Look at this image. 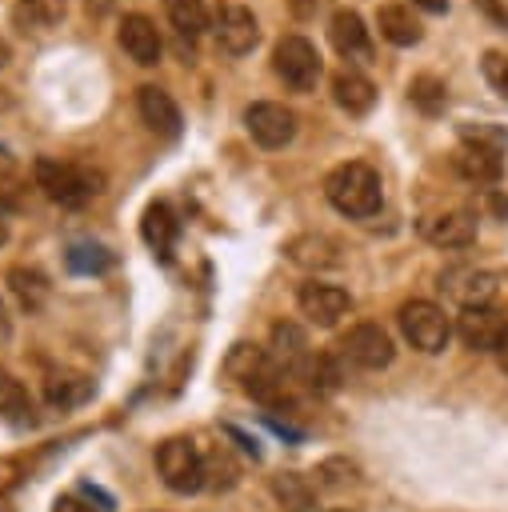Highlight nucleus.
<instances>
[{"mask_svg": "<svg viewBox=\"0 0 508 512\" xmlns=\"http://www.w3.org/2000/svg\"><path fill=\"white\" fill-rule=\"evenodd\" d=\"M8 60H12V48H8V44H4V40H0V68H4V64H8Z\"/></svg>", "mask_w": 508, "mask_h": 512, "instance_id": "38", "label": "nucleus"}, {"mask_svg": "<svg viewBox=\"0 0 508 512\" xmlns=\"http://www.w3.org/2000/svg\"><path fill=\"white\" fill-rule=\"evenodd\" d=\"M452 164L468 184H500V176H504V152L480 148V144H460Z\"/></svg>", "mask_w": 508, "mask_h": 512, "instance_id": "13", "label": "nucleus"}, {"mask_svg": "<svg viewBox=\"0 0 508 512\" xmlns=\"http://www.w3.org/2000/svg\"><path fill=\"white\" fill-rule=\"evenodd\" d=\"M480 68H484V80L508 100V52H484Z\"/></svg>", "mask_w": 508, "mask_h": 512, "instance_id": "30", "label": "nucleus"}, {"mask_svg": "<svg viewBox=\"0 0 508 512\" xmlns=\"http://www.w3.org/2000/svg\"><path fill=\"white\" fill-rule=\"evenodd\" d=\"M112 264V252L100 244H72L68 248V268L72 272H104Z\"/></svg>", "mask_w": 508, "mask_h": 512, "instance_id": "27", "label": "nucleus"}, {"mask_svg": "<svg viewBox=\"0 0 508 512\" xmlns=\"http://www.w3.org/2000/svg\"><path fill=\"white\" fill-rule=\"evenodd\" d=\"M332 512H348V508H332Z\"/></svg>", "mask_w": 508, "mask_h": 512, "instance_id": "40", "label": "nucleus"}, {"mask_svg": "<svg viewBox=\"0 0 508 512\" xmlns=\"http://www.w3.org/2000/svg\"><path fill=\"white\" fill-rule=\"evenodd\" d=\"M216 40H220V48L232 52V56L252 52L256 40H260V24H256L252 8H244V4H224V8L216 12Z\"/></svg>", "mask_w": 508, "mask_h": 512, "instance_id": "10", "label": "nucleus"}, {"mask_svg": "<svg viewBox=\"0 0 508 512\" xmlns=\"http://www.w3.org/2000/svg\"><path fill=\"white\" fill-rule=\"evenodd\" d=\"M304 348H308V340H304V332H300L296 324L280 320V324L272 328V352H268V356H272L284 372H288L292 364H304V356H308Z\"/></svg>", "mask_w": 508, "mask_h": 512, "instance_id": "22", "label": "nucleus"}, {"mask_svg": "<svg viewBox=\"0 0 508 512\" xmlns=\"http://www.w3.org/2000/svg\"><path fill=\"white\" fill-rule=\"evenodd\" d=\"M412 8H420V12H448V0H412Z\"/></svg>", "mask_w": 508, "mask_h": 512, "instance_id": "34", "label": "nucleus"}, {"mask_svg": "<svg viewBox=\"0 0 508 512\" xmlns=\"http://www.w3.org/2000/svg\"><path fill=\"white\" fill-rule=\"evenodd\" d=\"M88 396H92V380L80 376V372H56V376H48V384H44V400H48L52 408H76V404H84Z\"/></svg>", "mask_w": 508, "mask_h": 512, "instance_id": "21", "label": "nucleus"}, {"mask_svg": "<svg viewBox=\"0 0 508 512\" xmlns=\"http://www.w3.org/2000/svg\"><path fill=\"white\" fill-rule=\"evenodd\" d=\"M408 92H412V104H416L424 116H436V112H444V104H448V84H444L440 76H416Z\"/></svg>", "mask_w": 508, "mask_h": 512, "instance_id": "25", "label": "nucleus"}, {"mask_svg": "<svg viewBox=\"0 0 508 512\" xmlns=\"http://www.w3.org/2000/svg\"><path fill=\"white\" fill-rule=\"evenodd\" d=\"M0 412L12 424H32V400H28V392L12 376H0Z\"/></svg>", "mask_w": 508, "mask_h": 512, "instance_id": "26", "label": "nucleus"}, {"mask_svg": "<svg viewBox=\"0 0 508 512\" xmlns=\"http://www.w3.org/2000/svg\"><path fill=\"white\" fill-rule=\"evenodd\" d=\"M36 184L44 188L48 200H56V204H64V208H80L88 196L100 192L104 180H100V172H92V168L40 156V160H36Z\"/></svg>", "mask_w": 508, "mask_h": 512, "instance_id": "2", "label": "nucleus"}, {"mask_svg": "<svg viewBox=\"0 0 508 512\" xmlns=\"http://www.w3.org/2000/svg\"><path fill=\"white\" fill-rule=\"evenodd\" d=\"M328 40H332V48H336L340 56H348V60L372 52V44H368V28H364L360 12H352V8H340V12L332 16V24H328Z\"/></svg>", "mask_w": 508, "mask_h": 512, "instance_id": "17", "label": "nucleus"}, {"mask_svg": "<svg viewBox=\"0 0 508 512\" xmlns=\"http://www.w3.org/2000/svg\"><path fill=\"white\" fill-rule=\"evenodd\" d=\"M164 12H168L172 28H176L184 40H196V36L208 28V8H204V0H164Z\"/></svg>", "mask_w": 508, "mask_h": 512, "instance_id": "23", "label": "nucleus"}, {"mask_svg": "<svg viewBox=\"0 0 508 512\" xmlns=\"http://www.w3.org/2000/svg\"><path fill=\"white\" fill-rule=\"evenodd\" d=\"M156 472L164 480V488L188 496V492H200L208 484V472H204V456L192 440L184 436H172L156 448Z\"/></svg>", "mask_w": 508, "mask_h": 512, "instance_id": "4", "label": "nucleus"}, {"mask_svg": "<svg viewBox=\"0 0 508 512\" xmlns=\"http://www.w3.org/2000/svg\"><path fill=\"white\" fill-rule=\"evenodd\" d=\"M476 4H480V8H484V12H488L496 24H500V28H508V12L500 8V0H476Z\"/></svg>", "mask_w": 508, "mask_h": 512, "instance_id": "33", "label": "nucleus"}, {"mask_svg": "<svg viewBox=\"0 0 508 512\" xmlns=\"http://www.w3.org/2000/svg\"><path fill=\"white\" fill-rule=\"evenodd\" d=\"M52 512H96L92 504H84L80 496H60L56 504H52Z\"/></svg>", "mask_w": 508, "mask_h": 512, "instance_id": "32", "label": "nucleus"}, {"mask_svg": "<svg viewBox=\"0 0 508 512\" xmlns=\"http://www.w3.org/2000/svg\"><path fill=\"white\" fill-rule=\"evenodd\" d=\"M116 40H120V48H124V52H128L136 64H144V68H152V64L160 60V52H164L156 24H152L148 16H140V12H128V16L120 20Z\"/></svg>", "mask_w": 508, "mask_h": 512, "instance_id": "11", "label": "nucleus"}, {"mask_svg": "<svg viewBox=\"0 0 508 512\" xmlns=\"http://www.w3.org/2000/svg\"><path fill=\"white\" fill-rule=\"evenodd\" d=\"M424 240L436 244V248H468L476 240V216L464 212V208H448V212H436L420 224Z\"/></svg>", "mask_w": 508, "mask_h": 512, "instance_id": "12", "label": "nucleus"}, {"mask_svg": "<svg viewBox=\"0 0 508 512\" xmlns=\"http://www.w3.org/2000/svg\"><path fill=\"white\" fill-rule=\"evenodd\" d=\"M496 360H500V368L508 372V332H504V340H500V348H496Z\"/></svg>", "mask_w": 508, "mask_h": 512, "instance_id": "37", "label": "nucleus"}, {"mask_svg": "<svg viewBox=\"0 0 508 512\" xmlns=\"http://www.w3.org/2000/svg\"><path fill=\"white\" fill-rule=\"evenodd\" d=\"M376 28H380V36H384L388 44H396V48H412V44H420V36H424V24L416 20V12H412L408 4H384V8L376 12Z\"/></svg>", "mask_w": 508, "mask_h": 512, "instance_id": "16", "label": "nucleus"}, {"mask_svg": "<svg viewBox=\"0 0 508 512\" xmlns=\"http://www.w3.org/2000/svg\"><path fill=\"white\" fill-rule=\"evenodd\" d=\"M136 104H140V116H144V124L152 132H160V136H176L180 132V108H176V100L164 88L144 84L136 92Z\"/></svg>", "mask_w": 508, "mask_h": 512, "instance_id": "15", "label": "nucleus"}, {"mask_svg": "<svg viewBox=\"0 0 508 512\" xmlns=\"http://www.w3.org/2000/svg\"><path fill=\"white\" fill-rule=\"evenodd\" d=\"M272 72H276L288 88L312 92L316 80H320V72H324V64H320V52H316V44H312L308 36H284V40L272 48Z\"/></svg>", "mask_w": 508, "mask_h": 512, "instance_id": "5", "label": "nucleus"}, {"mask_svg": "<svg viewBox=\"0 0 508 512\" xmlns=\"http://www.w3.org/2000/svg\"><path fill=\"white\" fill-rule=\"evenodd\" d=\"M392 356H396V344H392V336L380 324H356L340 340V360H348L356 368H368V372L388 368Z\"/></svg>", "mask_w": 508, "mask_h": 512, "instance_id": "6", "label": "nucleus"}, {"mask_svg": "<svg viewBox=\"0 0 508 512\" xmlns=\"http://www.w3.org/2000/svg\"><path fill=\"white\" fill-rule=\"evenodd\" d=\"M396 320H400L404 340H408L416 352H424V356L444 352L448 340H452V320H448L444 308L432 304V300H404L400 312H396Z\"/></svg>", "mask_w": 508, "mask_h": 512, "instance_id": "3", "label": "nucleus"}, {"mask_svg": "<svg viewBox=\"0 0 508 512\" xmlns=\"http://www.w3.org/2000/svg\"><path fill=\"white\" fill-rule=\"evenodd\" d=\"M460 144H480V148L508 152V128H500V124H460Z\"/></svg>", "mask_w": 508, "mask_h": 512, "instance_id": "28", "label": "nucleus"}, {"mask_svg": "<svg viewBox=\"0 0 508 512\" xmlns=\"http://www.w3.org/2000/svg\"><path fill=\"white\" fill-rule=\"evenodd\" d=\"M300 376L308 380V388H316V392H336L340 388V380H344V372H340V360L336 356H328V352H308L304 356V364H300Z\"/></svg>", "mask_w": 508, "mask_h": 512, "instance_id": "24", "label": "nucleus"}, {"mask_svg": "<svg viewBox=\"0 0 508 512\" xmlns=\"http://www.w3.org/2000/svg\"><path fill=\"white\" fill-rule=\"evenodd\" d=\"M8 288H12V296L24 312H40L44 300H48V276L36 272V268H24V264L8 268Z\"/></svg>", "mask_w": 508, "mask_h": 512, "instance_id": "20", "label": "nucleus"}, {"mask_svg": "<svg viewBox=\"0 0 508 512\" xmlns=\"http://www.w3.org/2000/svg\"><path fill=\"white\" fill-rule=\"evenodd\" d=\"M332 100H336L348 116H364V112H372V104H376V84H372L364 72H356V68H340V72L332 76Z\"/></svg>", "mask_w": 508, "mask_h": 512, "instance_id": "14", "label": "nucleus"}, {"mask_svg": "<svg viewBox=\"0 0 508 512\" xmlns=\"http://www.w3.org/2000/svg\"><path fill=\"white\" fill-rule=\"evenodd\" d=\"M8 240V220H4V212H0V244Z\"/></svg>", "mask_w": 508, "mask_h": 512, "instance_id": "39", "label": "nucleus"}, {"mask_svg": "<svg viewBox=\"0 0 508 512\" xmlns=\"http://www.w3.org/2000/svg\"><path fill=\"white\" fill-rule=\"evenodd\" d=\"M244 128L260 148H284L296 136V112L276 100H256L244 112Z\"/></svg>", "mask_w": 508, "mask_h": 512, "instance_id": "7", "label": "nucleus"}, {"mask_svg": "<svg viewBox=\"0 0 508 512\" xmlns=\"http://www.w3.org/2000/svg\"><path fill=\"white\" fill-rule=\"evenodd\" d=\"M284 252H288V260L300 264V268H328V264L340 260V256H336V240H328V236H320V232L292 236V240L284 244Z\"/></svg>", "mask_w": 508, "mask_h": 512, "instance_id": "19", "label": "nucleus"}, {"mask_svg": "<svg viewBox=\"0 0 508 512\" xmlns=\"http://www.w3.org/2000/svg\"><path fill=\"white\" fill-rule=\"evenodd\" d=\"M296 304H300V316L316 328H332L348 308H352V296L336 284H320V280H308L300 284L296 292Z\"/></svg>", "mask_w": 508, "mask_h": 512, "instance_id": "8", "label": "nucleus"}, {"mask_svg": "<svg viewBox=\"0 0 508 512\" xmlns=\"http://www.w3.org/2000/svg\"><path fill=\"white\" fill-rule=\"evenodd\" d=\"M508 332V320L496 308H460L456 316V336L472 352H496Z\"/></svg>", "mask_w": 508, "mask_h": 512, "instance_id": "9", "label": "nucleus"}, {"mask_svg": "<svg viewBox=\"0 0 508 512\" xmlns=\"http://www.w3.org/2000/svg\"><path fill=\"white\" fill-rule=\"evenodd\" d=\"M140 232H144V244L156 252V256H168L172 244H176V232H180V220L168 204H148L144 208V220H140Z\"/></svg>", "mask_w": 508, "mask_h": 512, "instance_id": "18", "label": "nucleus"}, {"mask_svg": "<svg viewBox=\"0 0 508 512\" xmlns=\"http://www.w3.org/2000/svg\"><path fill=\"white\" fill-rule=\"evenodd\" d=\"M276 496L288 504V512H308V508H312V492L304 488L300 476H284V480H276Z\"/></svg>", "mask_w": 508, "mask_h": 512, "instance_id": "29", "label": "nucleus"}, {"mask_svg": "<svg viewBox=\"0 0 508 512\" xmlns=\"http://www.w3.org/2000/svg\"><path fill=\"white\" fill-rule=\"evenodd\" d=\"M488 208H492V212H500V216L508 220V196H500V192H492V196H488Z\"/></svg>", "mask_w": 508, "mask_h": 512, "instance_id": "35", "label": "nucleus"}, {"mask_svg": "<svg viewBox=\"0 0 508 512\" xmlns=\"http://www.w3.org/2000/svg\"><path fill=\"white\" fill-rule=\"evenodd\" d=\"M320 4H324V0H288V8H292L296 20H312V16L320 12Z\"/></svg>", "mask_w": 508, "mask_h": 512, "instance_id": "31", "label": "nucleus"}, {"mask_svg": "<svg viewBox=\"0 0 508 512\" xmlns=\"http://www.w3.org/2000/svg\"><path fill=\"white\" fill-rule=\"evenodd\" d=\"M324 196L328 204L340 212V216H376L380 212V200H384V188H380V172L364 160H348V164H336L328 176H324Z\"/></svg>", "mask_w": 508, "mask_h": 512, "instance_id": "1", "label": "nucleus"}, {"mask_svg": "<svg viewBox=\"0 0 508 512\" xmlns=\"http://www.w3.org/2000/svg\"><path fill=\"white\" fill-rule=\"evenodd\" d=\"M8 332H12V320H8V308L0 300V340H8Z\"/></svg>", "mask_w": 508, "mask_h": 512, "instance_id": "36", "label": "nucleus"}]
</instances>
